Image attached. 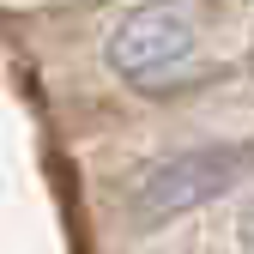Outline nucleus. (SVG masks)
<instances>
[{"mask_svg":"<svg viewBox=\"0 0 254 254\" xmlns=\"http://www.w3.org/2000/svg\"><path fill=\"white\" fill-rule=\"evenodd\" d=\"M206 18L194 0H145L109 30V67L139 91H176L194 79Z\"/></svg>","mask_w":254,"mask_h":254,"instance_id":"obj_1","label":"nucleus"},{"mask_svg":"<svg viewBox=\"0 0 254 254\" xmlns=\"http://www.w3.org/2000/svg\"><path fill=\"white\" fill-rule=\"evenodd\" d=\"M248 176H254V139H218V145L176 151L139 176L133 200H127V218L133 224H164L176 212H194L218 194H230V188H242Z\"/></svg>","mask_w":254,"mask_h":254,"instance_id":"obj_2","label":"nucleus"},{"mask_svg":"<svg viewBox=\"0 0 254 254\" xmlns=\"http://www.w3.org/2000/svg\"><path fill=\"white\" fill-rule=\"evenodd\" d=\"M236 248L242 254H254V194L242 200V212H236Z\"/></svg>","mask_w":254,"mask_h":254,"instance_id":"obj_3","label":"nucleus"}]
</instances>
